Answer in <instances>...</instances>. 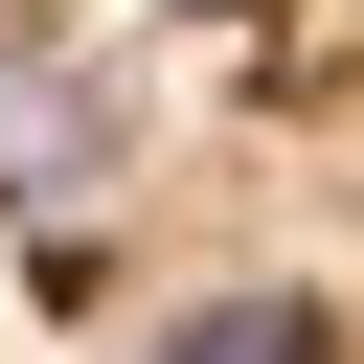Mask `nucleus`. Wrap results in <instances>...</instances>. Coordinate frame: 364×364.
<instances>
[{"label": "nucleus", "instance_id": "1", "mask_svg": "<svg viewBox=\"0 0 364 364\" xmlns=\"http://www.w3.org/2000/svg\"><path fill=\"white\" fill-rule=\"evenodd\" d=\"M0 364H364V0H0Z\"/></svg>", "mask_w": 364, "mask_h": 364}]
</instances>
